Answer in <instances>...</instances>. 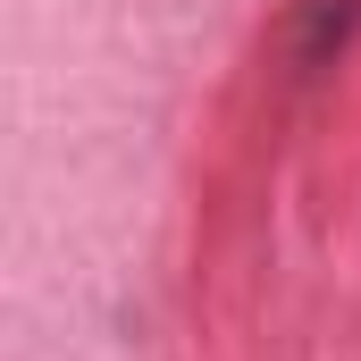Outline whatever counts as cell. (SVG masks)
<instances>
[{"label": "cell", "mask_w": 361, "mask_h": 361, "mask_svg": "<svg viewBox=\"0 0 361 361\" xmlns=\"http://www.w3.org/2000/svg\"><path fill=\"white\" fill-rule=\"evenodd\" d=\"M353 34H361V0H294L286 25H277V51H286L294 76H319L353 51Z\"/></svg>", "instance_id": "cell-1"}]
</instances>
